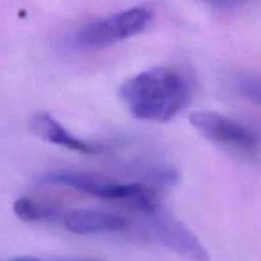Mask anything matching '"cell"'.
<instances>
[{
    "label": "cell",
    "instance_id": "obj_1",
    "mask_svg": "<svg viewBox=\"0 0 261 261\" xmlns=\"http://www.w3.org/2000/svg\"><path fill=\"white\" fill-rule=\"evenodd\" d=\"M119 96L135 119L167 122L190 101L191 88L184 74L170 66H154L124 82Z\"/></svg>",
    "mask_w": 261,
    "mask_h": 261
},
{
    "label": "cell",
    "instance_id": "obj_10",
    "mask_svg": "<svg viewBox=\"0 0 261 261\" xmlns=\"http://www.w3.org/2000/svg\"><path fill=\"white\" fill-rule=\"evenodd\" d=\"M8 261H45V260H41V259H37V257H32V256H19V257H13V259Z\"/></svg>",
    "mask_w": 261,
    "mask_h": 261
},
{
    "label": "cell",
    "instance_id": "obj_11",
    "mask_svg": "<svg viewBox=\"0 0 261 261\" xmlns=\"http://www.w3.org/2000/svg\"><path fill=\"white\" fill-rule=\"evenodd\" d=\"M60 261H102V260H97V259H65V260H60Z\"/></svg>",
    "mask_w": 261,
    "mask_h": 261
},
{
    "label": "cell",
    "instance_id": "obj_6",
    "mask_svg": "<svg viewBox=\"0 0 261 261\" xmlns=\"http://www.w3.org/2000/svg\"><path fill=\"white\" fill-rule=\"evenodd\" d=\"M30 129L40 139L51 143V144L60 145L69 150L83 153V154H99V153L105 152L103 145L79 139L69 130H66L48 112H36L30 120Z\"/></svg>",
    "mask_w": 261,
    "mask_h": 261
},
{
    "label": "cell",
    "instance_id": "obj_5",
    "mask_svg": "<svg viewBox=\"0 0 261 261\" xmlns=\"http://www.w3.org/2000/svg\"><path fill=\"white\" fill-rule=\"evenodd\" d=\"M153 228L158 241L175 254L190 261H211V255L203 242L176 218L155 216Z\"/></svg>",
    "mask_w": 261,
    "mask_h": 261
},
{
    "label": "cell",
    "instance_id": "obj_4",
    "mask_svg": "<svg viewBox=\"0 0 261 261\" xmlns=\"http://www.w3.org/2000/svg\"><path fill=\"white\" fill-rule=\"evenodd\" d=\"M191 126L209 142L241 153H254L259 148L256 132L241 121L216 111H195L189 116Z\"/></svg>",
    "mask_w": 261,
    "mask_h": 261
},
{
    "label": "cell",
    "instance_id": "obj_8",
    "mask_svg": "<svg viewBox=\"0 0 261 261\" xmlns=\"http://www.w3.org/2000/svg\"><path fill=\"white\" fill-rule=\"evenodd\" d=\"M13 212L20 221L27 223L55 221L59 217L58 209L35 200L30 196L17 199L13 204Z\"/></svg>",
    "mask_w": 261,
    "mask_h": 261
},
{
    "label": "cell",
    "instance_id": "obj_9",
    "mask_svg": "<svg viewBox=\"0 0 261 261\" xmlns=\"http://www.w3.org/2000/svg\"><path fill=\"white\" fill-rule=\"evenodd\" d=\"M236 88L241 96L261 106V78L242 76L236 82Z\"/></svg>",
    "mask_w": 261,
    "mask_h": 261
},
{
    "label": "cell",
    "instance_id": "obj_7",
    "mask_svg": "<svg viewBox=\"0 0 261 261\" xmlns=\"http://www.w3.org/2000/svg\"><path fill=\"white\" fill-rule=\"evenodd\" d=\"M63 224L75 234L117 233L127 228L125 217L98 209H74L63 217Z\"/></svg>",
    "mask_w": 261,
    "mask_h": 261
},
{
    "label": "cell",
    "instance_id": "obj_2",
    "mask_svg": "<svg viewBox=\"0 0 261 261\" xmlns=\"http://www.w3.org/2000/svg\"><path fill=\"white\" fill-rule=\"evenodd\" d=\"M40 185L64 186L107 200H124L147 214L158 212V198L154 190L143 184H121L97 175L73 171L45 172L36 178Z\"/></svg>",
    "mask_w": 261,
    "mask_h": 261
},
{
    "label": "cell",
    "instance_id": "obj_3",
    "mask_svg": "<svg viewBox=\"0 0 261 261\" xmlns=\"http://www.w3.org/2000/svg\"><path fill=\"white\" fill-rule=\"evenodd\" d=\"M154 18L152 9L137 5L97 18L73 33L70 45L82 50H99L139 35Z\"/></svg>",
    "mask_w": 261,
    "mask_h": 261
}]
</instances>
